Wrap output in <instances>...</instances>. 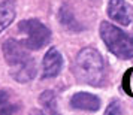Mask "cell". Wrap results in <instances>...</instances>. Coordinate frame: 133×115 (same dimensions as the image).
Returning <instances> with one entry per match:
<instances>
[{"label":"cell","instance_id":"cell-1","mask_svg":"<svg viewBox=\"0 0 133 115\" xmlns=\"http://www.w3.org/2000/svg\"><path fill=\"white\" fill-rule=\"evenodd\" d=\"M73 73L84 84L100 85V82L103 81L105 66L99 51H96L94 48L81 49L73 63Z\"/></svg>","mask_w":133,"mask_h":115},{"label":"cell","instance_id":"cell-4","mask_svg":"<svg viewBox=\"0 0 133 115\" xmlns=\"http://www.w3.org/2000/svg\"><path fill=\"white\" fill-rule=\"evenodd\" d=\"M3 54H5V60L11 67L18 66L30 58L23 42H18L15 39H8L3 42Z\"/></svg>","mask_w":133,"mask_h":115},{"label":"cell","instance_id":"cell-3","mask_svg":"<svg viewBox=\"0 0 133 115\" xmlns=\"http://www.w3.org/2000/svg\"><path fill=\"white\" fill-rule=\"evenodd\" d=\"M19 31L24 35L23 45L27 49H41L51 39V31L46 25H43L39 19H25L18 25Z\"/></svg>","mask_w":133,"mask_h":115},{"label":"cell","instance_id":"cell-8","mask_svg":"<svg viewBox=\"0 0 133 115\" xmlns=\"http://www.w3.org/2000/svg\"><path fill=\"white\" fill-rule=\"evenodd\" d=\"M11 75L17 82H21V84L29 82L36 75V63H35L33 58H29L18 66H14L11 69Z\"/></svg>","mask_w":133,"mask_h":115},{"label":"cell","instance_id":"cell-14","mask_svg":"<svg viewBox=\"0 0 133 115\" xmlns=\"http://www.w3.org/2000/svg\"><path fill=\"white\" fill-rule=\"evenodd\" d=\"M6 102H8V93L5 90H2V91H0V106H2V105H5Z\"/></svg>","mask_w":133,"mask_h":115},{"label":"cell","instance_id":"cell-9","mask_svg":"<svg viewBox=\"0 0 133 115\" xmlns=\"http://www.w3.org/2000/svg\"><path fill=\"white\" fill-rule=\"evenodd\" d=\"M15 19V8L12 2H3L0 3V33L6 27L12 24Z\"/></svg>","mask_w":133,"mask_h":115},{"label":"cell","instance_id":"cell-11","mask_svg":"<svg viewBox=\"0 0 133 115\" xmlns=\"http://www.w3.org/2000/svg\"><path fill=\"white\" fill-rule=\"evenodd\" d=\"M39 102H41V105H42L46 111H49V112L55 111V94H54V91L46 90L43 94H41Z\"/></svg>","mask_w":133,"mask_h":115},{"label":"cell","instance_id":"cell-5","mask_svg":"<svg viewBox=\"0 0 133 115\" xmlns=\"http://www.w3.org/2000/svg\"><path fill=\"white\" fill-rule=\"evenodd\" d=\"M61 66H63V57H61V54L55 48H51L48 52L45 54V57H43L42 78L48 79V78L57 76V75L60 73V70H61Z\"/></svg>","mask_w":133,"mask_h":115},{"label":"cell","instance_id":"cell-10","mask_svg":"<svg viewBox=\"0 0 133 115\" xmlns=\"http://www.w3.org/2000/svg\"><path fill=\"white\" fill-rule=\"evenodd\" d=\"M60 21H61V24L66 25L67 29H70V30H78L79 29V25H78V23L75 21L72 12H70L69 9H66V8H63L60 11Z\"/></svg>","mask_w":133,"mask_h":115},{"label":"cell","instance_id":"cell-13","mask_svg":"<svg viewBox=\"0 0 133 115\" xmlns=\"http://www.w3.org/2000/svg\"><path fill=\"white\" fill-rule=\"evenodd\" d=\"M15 111H17L15 106H8L6 103H5V105H2V108H0V114H12Z\"/></svg>","mask_w":133,"mask_h":115},{"label":"cell","instance_id":"cell-12","mask_svg":"<svg viewBox=\"0 0 133 115\" xmlns=\"http://www.w3.org/2000/svg\"><path fill=\"white\" fill-rule=\"evenodd\" d=\"M105 114H106V115H111V114L118 115V114H121V109H120V105H118V102H112V103H111L108 108H106Z\"/></svg>","mask_w":133,"mask_h":115},{"label":"cell","instance_id":"cell-6","mask_svg":"<svg viewBox=\"0 0 133 115\" xmlns=\"http://www.w3.org/2000/svg\"><path fill=\"white\" fill-rule=\"evenodd\" d=\"M70 106L73 109H82L96 112L100 108V99L90 93H76L70 97Z\"/></svg>","mask_w":133,"mask_h":115},{"label":"cell","instance_id":"cell-2","mask_svg":"<svg viewBox=\"0 0 133 115\" xmlns=\"http://www.w3.org/2000/svg\"><path fill=\"white\" fill-rule=\"evenodd\" d=\"M100 37L106 48L118 58H133V35H129L118 27L103 21L100 24Z\"/></svg>","mask_w":133,"mask_h":115},{"label":"cell","instance_id":"cell-7","mask_svg":"<svg viewBox=\"0 0 133 115\" xmlns=\"http://www.w3.org/2000/svg\"><path fill=\"white\" fill-rule=\"evenodd\" d=\"M108 15L111 19L117 21L121 25L130 24V13L129 6L124 0H109L108 3Z\"/></svg>","mask_w":133,"mask_h":115}]
</instances>
